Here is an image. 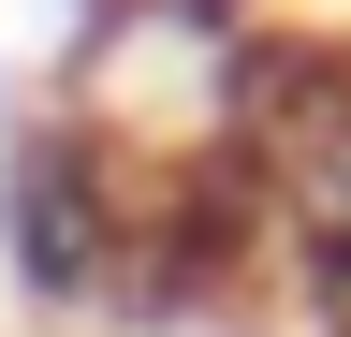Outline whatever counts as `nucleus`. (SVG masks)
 Instances as JSON below:
<instances>
[{"mask_svg":"<svg viewBox=\"0 0 351 337\" xmlns=\"http://www.w3.org/2000/svg\"><path fill=\"white\" fill-rule=\"evenodd\" d=\"M132 205H147V147H117L73 103H29L0 132V279H15V308H44V323L117 308Z\"/></svg>","mask_w":351,"mask_h":337,"instance_id":"nucleus-1","label":"nucleus"},{"mask_svg":"<svg viewBox=\"0 0 351 337\" xmlns=\"http://www.w3.org/2000/svg\"><path fill=\"white\" fill-rule=\"evenodd\" d=\"M234 147L263 161L278 235H351V45L249 30L234 45Z\"/></svg>","mask_w":351,"mask_h":337,"instance_id":"nucleus-2","label":"nucleus"},{"mask_svg":"<svg viewBox=\"0 0 351 337\" xmlns=\"http://www.w3.org/2000/svg\"><path fill=\"white\" fill-rule=\"evenodd\" d=\"M278 308H293V337H351V235H278Z\"/></svg>","mask_w":351,"mask_h":337,"instance_id":"nucleus-3","label":"nucleus"},{"mask_svg":"<svg viewBox=\"0 0 351 337\" xmlns=\"http://www.w3.org/2000/svg\"><path fill=\"white\" fill-rule=\"evenodd\" d=\"M205 15H234V0H205Z\"/></svg>","mask_w":351,"mask_h":337,"instance_id":"nucleus-4","label":"nucleus"}]
</instances>
